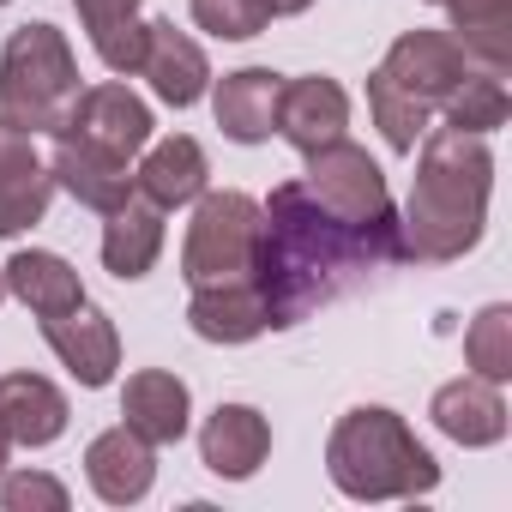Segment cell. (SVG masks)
<instances>
[{
	"label": "cell",
	"instance_id": "1",
	"mask_svg": "<svg viewBox=\"0 0 512 512\" xmlns=\"http://www.w3.org/2000/svg\"><path fill=\"white\" fill-rule=\"evenodd\" d=\"M398 223H350L308 193V181L272 187L260 205V260L253 284L272 326H302L314 308L350 296L374 272L398 266Z\"/></svg>",
	"mask_w": 512,
	"mask_h": 512
},
{
	"label": "cell",
	"instance_id": "2",
	"mask_svg": "<svg viewBox=\"0 0 512 512\" xmlns=\"http://www.w3.org/2000/svg\"><path fill=\"white\" fill-rule=\"evenodd\" d=\"M488 187H494V151L482 133H458V127L428 133L410 205L398 217V253L422 266L464 260L488 223Z\"/></svg>",
	"mask_w": 512,
	"mask_h": 512
},
{
	"label": "cell",
	"instance_id": "3",
	"mask_svg": "<svg viewBox=\"0 0 512 512\" xmlns=\"http://www.w3.org/2000/svg\"><path fill=\"white\" fill-rule=\"evenodd\" d=\"M326 470H332L338 494H350V500H416L440 482L434 452L386 404H362V410L338 416V428L326 440Z\"/></svg>",
	"mask_w": 512,
	"mask_h": 512
},
{
	"label": "cell",
	"instance_id": "4",
	"mask_svg": "<svg viewBox=\"0 0 512 512\" xmlns=\"http://www.w3.org/2000/svg\"><path fill=\"white\" fill-rule=\"evenodd\" d=\"M470 67L476 61L464 55V43L452 31H404L368 79V109H374V127L386 133V145L416 151V139L428 133V121L446 109V97L458 91V79Z\"/></svg>",
	"mask_w": 512,
	"mask_h": 512
},
{
	"label": "cell",
	"instance_id": "5",
	"mask_svg": "<svg viewBox=\"0 0 512 512\" xmlns=\"http://www.w3.org/2000/svg\"><path fill=\"white\" fill-rule=\"evenodd\" d=\"M79 103V67L55 25H19L0 55V121L19 133H55Z\"/></svg>",
	"mask_w": 512,
	"mask_h": 512
},
{
	"label": "cell",
	"instance_id": "6",
	"mask_svg": "<svg viewBox=\"0 0 512 512\" xmlns=\"http://www.w3.org/2000/svg\"><path fill=\"white\" fill-rule=\"evenodd\" d=\"M253 260H260V199H247L235 187L199 193L187 247H181V278L193 290L235 284V278H253Z\"/></svg>",
	"mask_w": 512,
	"mask_h": 512
},
{
	"label": "cell",
	"instance_id": "7",
	"mask_svg": "<svg viewBox=\"0 0 512 512\" xmlns=\"http://www.w3.org/2000/svg\"><path fill=\"white\" fill-rule=\"evenodd\" d=\"M302 181H308V193H314L320 205H332V211L350 217V223H398L380 163H374L362 145H350V139H332V145L308 151V175H302Z\"/></svg>",
	"mask_w": 512,
	"mask_h": 512
},
{
	"label": "cell",
	"instance_id": "8",
	"mask_svg": "<svg viewBox=\"0 0 512 512\" xmlns=\"http://www.w3.org/2000/svg\"><path fill=\"white\" fill-rule=\"evenodd\" d=\"M55 133H73V139H85V145H97V151L127 163L133 151L151 145V109L127 85H91V91H79L73 115Z\"/></svg>",
	"mask_w": 512,
	"mask_h": 512
},
{
	"label": "cell",
	"instance_id": "9",
	"mask_svg": "<svg viewBox=\"0 0 512 512\" xmlns=\"http://www.w3.org/2000/svg\"><path fill=\"white\" fill-rule=\"evenodd\" d=\"M43 338H49V350L67 362V374L79 380V386H109L115 380V368H121V338H115V320L103 314V308H91V302H79V308H67V314H49L43 320Z\"/></svg>",
	"mask_w": 512,
	"mask_h": 512
},
{
	"label": "cell",
	"instance_id": "10",
	"mask_svg": "<svg viewBox=\"0 0 512 512\" xmlns=\"http://www.w3.org/2000/svg\"><path fill=\"white\" fill-rule=\"evenodd\" d=\"M49 199H55V175L37 157L31 133L0 121V235H19V229L43 223Z\"/></svg>",
	"mask_w": 512,
	"mask_h": 512
},
{
	"label": "cell",
	"instance_id": "11",
	"mask_svg": "<svg viewBox=\"0 0 512 512\" xmlns=\"http://www.w3.org/2000/svg\"><path fill=\"white\" fill-rule=\"evenodd\" d=\"M266 452H272V422L253 404H217L199 428V458L223 482H247L266 464Z\"/></svg>",
	"mask_w": 512,
	"mask_h": 512
},
{
	"label": "cell",
	"instance_id": "12",
	"mask_svg": "<svg viewBox=\"0 0 512 512\" xmlns=\"http://www.w3.org/2000/svg\"><path fill=\"white\" fill-rule=\"evenodd\" d=\"M344 127H350V97H344L338 79H320V73L284 79V91H278V133L302 157L332 145V139H344Z\"/></svg>",
	"mask_w": 512,
	"mask_h": 512
},
{
	"label": "cell",
	"instance_id": "13",
	"mask_svg": "<svg viewBox=\"0 0 512 512\" xmlns=\"http://www.w3.org/2000/svg\"><path fill=\"white\" fill-rule=\"evenodd\" d=\"M85 476H91L97 500L133 506V500H145L151 482H157V446L121 422V428H109V434H97V440L85 446Z\"/></svg>",
	"mask_w": 512,
	"mask_h": 512
},
{
	"label": "cell",
	"instance_id": "14",
	"mask_svg": "<svg viewBox=\"0 0 512 512\" xmlns=\"http://www.w3.org/2000/svg\"><path fill=\"white\" fill-rule=\"evenodd\" d=\"M139 73L151 79V91H157L169 109L199 103V97H205V85H211L205 49H199L187 31H175L169 19H151V25H145V61H139Z\"/></svg>",
	"mask_w": 512,
	"mask_h": 512
},
{
	"label": "cell",
	"instance_id": "15",
	"mask_svg": "<svg viewBox=\"0 0 512 512\" xmlns=\"http://www.w3.org/2000/svg\"><path fill=\"white\" fill-rule=\"evenodd\" d=\"M428 416H434V428H440L446 440H458V446H494V440H506V398H500V386L482 380V374L446 380V386L434 392Z\"/></svg>",
	"mask_w": 512,
	"mask_h": 512
},
{
	"label": "cell",
	"instance_id": "16",
	"mask_svg": "<svg viewBox=\"0 0 512 512\" xmlns=\"http://www.w3.org/2000/svg\"><path fill=\"white\" fill-rule=\"evenodd\" d=\"M49 175H55V187H67V193H73L79 205H91V211H115V205L133 193L127 163L109 157V151H97V145H85V139H73V133H55Z\"/></svg>",
	"mask_w": 512,
	"mask_h": 512
},
{
	"label": "cell",
	"instance_id": "17",
	"mask_svg": "<svg viewBox=\"0 0 512 512\" xmlns=\"http://www.w3.org/2000/svg\"><path fill=\"white\" fill-rule=\"evenodd\" d=\"M109 223H103V266L121 278V284H133V278H145L151 266H157V253H163V211L133 187L115 211H103Z\"/></svg>",
	"mask_w": 512,
	"mask_h": 512
},
{
	"label": "cell",
	"instance_id": "18",
	"mask_svg": "<svg viewBox=\"0 0 512 512\" xmlns=\"http://www.w3.org/2000/svg\"><path fill=\"white\" fill-rule=\"evenodd\" d=\"M187 326H193L205 344H247V338H260L272 320H266L260 284H253V278H235V284H205V290H193Z\"/></svg>",
	"mask_w": 512,
	"mask_h": 512
},
{
	"label": "cell",
	"instance_id": "19",
	"mask_svg": "<svg viewBox=\"0 0 512 512\" xmlns=\"http://www.w3.org/2000/svg\"><path fill=\"white\" fill-rule=\"evenodd\" d=\"M278 91H284V79H278L272 67H241V73H229V79L217 85V97H211L217 127H223L235 145L272 139V133H278Z\"/></svg>",
	"mask_w": 512,
	"mask_h": 512
},
{
	"label": "cell",
	"instance_id": "20",
	"mask_svg": "<svg viewBox=\"0 0 512 512\" xmlns=\"http://www.w3.org/2000/svg\"><path fill=\"white\" fill-rule=\"evenodd\" d=\"M121 416L133 434H145L151 446H175L187 434V416H193V398H187V380L163 374V368H145L127 380L121 392Z\"/></svg>",
	"mask_w": 512,
	"mask_h": 512
},
{
	"label": "cell",
	"instance_id": "21",
	"mask_svg": "<svg viewBox=\"0 0 512 512\" xmlns=\"http://www.w3.org/2000/svg\"><path fill=\"white\" fill-rule=\"evenodd\" d=\"M0 422L13 446H49L67 434V398L43 374H0Z\"/></svg>",
	"mask_w": 512,
	"mask_h": 512
},
{
	"label": "cell",
	"instance_id": "22",
	"mask_svg": "<svg viewBox=\"0 0 512 512\" xmlns=\"http://www.w3.org/2000/svg\"><path fill=\"white\" fill-rule=\"evenodd\" d=\"M133 187H139V193H145L157 211L193 205V199L205 193V151H199V139H187V133H169V139H157V145L145 151V163H139Z\"/></svg>",
	"mask_w": 512,
	"mask_h": 512
},
{
	"label": "cell",
	"instance_id": "23",
	"mask_svg": "<svg viewBox=\"0 0 512 512\" xmlns=\"http://www.w3.org/2000/svg\"><path fill=\"white\" fill-rule=\"evenodd\" d=\"M7 296H19L25 308H37L43 320L49 314H67V308H79L85 302V284H79V272L61 260V253H43V247H25V253H13L7 266Z\"/></svg>",
	"mask_w": 512,
	"mask_h": 512
},
{
	"label": "cell",
	"instance_id": "24",
	"mask_svg": "<svg viewBox=\"0 0 512 512\" xmlns=\"http://www.w3.org/2000/svg\"><path fill=\"white\" fill-rule=\"evenodd\" d=\"M452 13V37L464 43V55L488 73L512 67V0H434Z\"/></svg>",
	"mask_w": 512,
	"mask_h": 512
},
{
	"label": "cell",
	"instance_id": "25",
	"mask_svg": "<svg viewBox=\"0 0 512 512\" xmlns=\"http://www.w3.org/2000/svg\"><path fill=\"white\" fill-rule=\"evenodd\" d=\"M85 31H91V49L103 55L109 73H139L145 61V19H139V0H73Z\"/></svg>",
	"mask_w": 512,
	"mask_h": 512
},
{
	"label": "cell",
	"instance_id": "26",
	"mask_svg": "<svg viewBox=\"0 0 512 512\" xmlns=\"http://www.w3.org/2000/svg\"><path fill=\"white\" fill-rule=\"evenodd\" d=\"M506 73H488V67H470L464 79H458V91L446 97V127H458V133H494V127H506Z\"/></svg>",
	"mask_w": 512,
	"mask_h": 512
},
{
	"label": "cell",
	"instance_id": "27",
	"mask_svg": "<svg viewBox=\"0 0 512 512\" xmlns=\"http://www.w3.org/2000/svg\"><path fill=\"white\" fill-rule=\"evenodd\" d=\"M464 362L482 374V380H512V308L506 302H494V308H482L476 320H470V332H464Z\"/></svg>",
	"mask_w": 512,
	"mask_h": 512
},
{
	"label": "cell",
	"instance_id": "28",
	"mask_svg": "<svg viewBox=\"0 0 512 512\" xmlns=\"http://www.w3.org/2000/svg\"><path fill=\"white\" fill-rule=\"evenodd\" d=\"M272 0H193V25L211 31L217 43H247L272 25Z\"/></svg>",
	"mask_w": 512,
	"mask_h": 512
},
{
	"label": "cell",
	"instance_id": "29",
	"mask_svg": "<svg viewBox=\"0 0 512 512\" xmlns=\"http://www.w3.org/2000/svg\"><path fill=\"white\" fill-rule=\"evenodd\" d=\"M0 506L7 512H67V488L43 470H13L0 482Z\"/></svg>",
	"mask_w": 512,
	"mask_h": 512
},
{
	"label": "cell",
	"instance_id": "30",
	"mask_svg": "<svg viewBox=\"0 0 512 512\" xmlns=\"http://www.w3.org/2000/svg\"><path fill=\"white\" fill-rule=\"evenodd\" d=\"M308 7H314V0H272V13H278V19H284V13H308Z\"/></svg>",
	"mask_w": 512,
	"mask_h": 512
},
{
	"label": "cell",
	"instance_id": "31",
	"mask_svg": "<svg viewBox=\"0 0 512 512\" xmlns=\"http://www.w3.org/2000/svg\"><path fill=\"white\" fill-rule=\"evenodd\" d=\"M7 452H13V434H7V422H0V470H7Z\"/></svg>",
	"mask_w": 512,
	"mask_h": 512
},
{
	"label": "cell",
	"instance_id": "32",
	"mask_svg": "<svg viewBox=\"0 0 512 512\" xmlns=\"http://www.w3.org/2000/svg\"><path fill=\"white\" fill-rule=\"evenodd\" d=\"M0 302H7V272H0Z\"/></svg>",
	"mask_w": 512,
	"mask_h": 512
},
{
	"label": "cell",
	"instance_id": "33",
	"mask_svg": "<svg viewBox=\"0 0 512 512\" xmlns=\"http://www.w3.org/2000/svg\"><path fill=\"white\" fill-rule=\"evenodd\" d=\"M0 7H7V0H0Z\"/></svg>",
	"mask_w": 512,
	"mask_h": 512
}]
</instances>
